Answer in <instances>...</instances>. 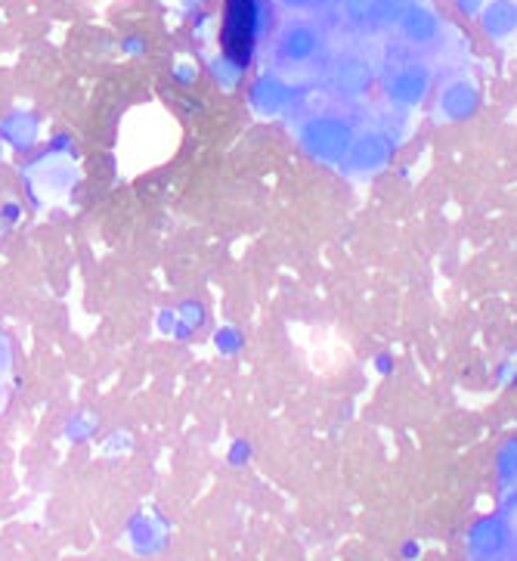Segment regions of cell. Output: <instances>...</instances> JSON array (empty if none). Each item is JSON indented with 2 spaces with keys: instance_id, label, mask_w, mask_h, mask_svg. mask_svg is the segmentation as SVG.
I'll return each mask as SVG.
<instances>
[{
  "instance_id": "obj_8",
  "label": "cell",
  "mask_w": 517,
  "mask_h": 561,
  "mask_svg": "<svg viewBox=\"0 0 517 561\" xmlns=\"http://www.w3.org/2000/svg\"><path fill=\"white\" fill-rule=\"evenodd\" d=\"M514 549V528L502 515H486L471 524L468 552L475 558H505Z\"/></svg>"
},
{
  "instance_id": "obj_2",
  "label": "cell",
  "mask_w": 517,
  "mask_h": 561,
  "mask_svg": "<svg viewBox=\"0 0 517 561\" xmlns=\"http://www.w3.org/2000/svg\"><path fill=\"white\" fill-rule=\"evenodd\" d=\"M381 84H384V97L390 100V106L409 112V109H418L431 97L434 71H431V65L425 62V56H415L409 50H403L397 60L388 62Z\"/></svg>"
},
{
  "instance_id": "obj_13",
  "label": "cell",
  "mask_w": 517,
  "mask_h": 561,
  "mask_svg": "<svg viewBox=\"0 0 517 561\" xmlns=\"http://www.w3.org/2000/svg\"><path fill=\"white\" fill-rule=\"evenodd\" d=\"M412 4H418V0H375L372 25H393Z\"/></svg>"
},
{
  "instance_id": "obj_7",
  "label": "cell",
  "mask_w": 517,
  "mask_h": 561,
  "mask_svg": "<svg viewBox=\"0 0 517 561\" xmlns=\"http://www.w3.org/2000/svg\"><path fill=\"white\" fill-rule=\"evenodd\" d=\"M393 137L388 130H360L353 137L351 149L344 156V171L353 177H366V174H378L393 156Z\"/></svg>"
},
{
  "instance_id": "obj_14",
  "label": "cell",
  "mask_w": 517,
  "mask_h": 561,
  "mask_svg": "<svg viewBox=\"0 0 517 561\" xmlns=\"http://www.w3.org/2000/svg\"><path fill=\"white\" fill-rule=\"evenodd\" d=\"M484 4L486 0H456V10L462 13V16H480Z\"/></svg>"
},
{
  "instance_id": "obj_11",
  "label": "cell",
  "mask_w": 517,
  "mask_h": 561,
  "mask_svg": "<svg viewBox=\"0 0 517 561\" xmlns=\"http://www.w3.org/2000/svg\"><path fill=\"white\" fill-rule=\"evenodd\" d=\"M338 13L347 28H369L375 16V0H338Z\"/></svg>"
},
{
  "instance_id": "obj_4",
  "label": "cell",
  "mask_w": 517,
  "mask_h": 561,
  "mask_svg": "<svg viewBox=\"0 0 517 561\" xmlns=\"http://www.w3.org/2000/svg\"><path fill=\"white\" fill-rule=\"evenodd\" d=\"M375 84V62L366 53H344L329 62V90L344 103L362 100Z\"/></svg>"
},
{
  "instance_id": "obj_16",
  "label": "cell",
  "mask_w": 517,
  "mask_h": 561,
  "mask_svg": "<svg viewBox=\"0 0 517 561\" xmlns=\"http://www.w3.org/2000/svg\"><path fill=\"white\" fill-rule=\"evenodd\" d=\"M6 366V347H4V341H0V369Z\"/></svg>"
},
{
  "instance_id": "obj_9",
  "label": "cell",
  "mask_w": 517,
  "mask_h": 561,
  "mask_svg": "<svg viewBox=\"0 0 517 561\" xmlns=\"http://www.w3.org/2000/svg\"><path fill=\"white\" fill-rule=\"evenodd\" d=\"M437 109H440V119L446 121H465L480 109V90L471 78H449L443 84L440 97H437Z\"/></svg>"
},
{
  "instance_id": "obj_5",
  "label": "cell",
  "mask_w": 517,
  "mask_h": 561,
  "mask_svg": "<svg viewBox=\"0 0 517 561\" xmlns=\"http://www.w3.org/2000/svg\"><path fill=\"white\" fill-rule=\"evenodd\" d=\"M254 32H258V6L254 0H227L223 13V50L236 65H245L254 50Z\"/></svg>"
},
{
  "instance_id": "obj_1",
  "label": "cell",
  "mask_w": 517,
  "mask_h": 561,
  "mask_svg": "<svg viewBox=\"0 0 517 561\" xmlns=\"http://www.w3.org/2000/svg\"><path fill=\"white\" fill-rule=\"evenodd\" d=\"M276 71L288 81H310V78L323 75L332 62L329 38L316 22L297 19L288 22L279 32L273 47Z\"/></svg>"
},
{
  "instance_id": "obj_12",
  "label": "cell",
  "mask_w": 517,
  "mask_h": 561,
  "mask_svg": "<svg viewBox=\"0 0 517 561\" xmlns=\"http://www.w3.org/2000/svg\"><path fill=\"white\" fill-rule=\"evenodd\" d=\"M496 478L502 480V487L517 484V437H508L496 450Z\"/></svg>"
},
{
  "instance_id": "obj_3",
  "label": "cell",
  "mask_w": 517,
  "mask_h": 561,
  "mask_svg": "<svg viewBox=\"0 0 517 561\" xmlns=\"http://www.w3.org/2000/svg\"><path fill=\"white\" fill-rule=\"evenodd\" d=\"M393 32H397V43L403 50H409L415 56H434L446 47L449 41V28L431 6L412 4L397 22H393Z\"/></svg>"
},
{
  "instance_id": "obj_6",
  "label": "cell",
  "mask_w": 517,
  "mask_h": 561,
  "mask_svg": "<svg viewBox=\"0 0 517 561\" xmlns=\"http://www.w3.org/2000/svg\"><path fill=\"white\" fill-rule=\"evenodd\" d=\"M356 130L347 119L341 115H316L307 128H304V146L313 156L325 158V162H338L351 149Z\"/></svg>"
},
{
  "instance_id": "obj_15",
  "label": "cell",
  "mask_w": 517,
  "mask_h": 561,
  "mask_svg": "<svg viewBox=\"0 0 517 561\" xmlns=\"http://www.w3.org/2000/svg\"><path fill=\"white\" fill-rule=\"evenodd\" d=\"M286 6H291V10H313V6H319L323 0H282Z\"/></svg>"
},
{
  "instance_id": "obj_10",
  "label": "cell",
  "mask_w": 517,
  "mask_h": 561,
  "mask_svg": "<svg viewBox=\"0 0 517 561\" xmlns=\"http://www.w3.org/2000/svg\"><path fill=\"white\" fill-rule=\"evenodd\" d=\"M480 28L490 41H512L517 34V0H486L480 10Z\"/></svg>"
}]
</instances>
